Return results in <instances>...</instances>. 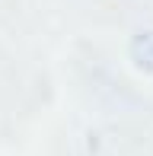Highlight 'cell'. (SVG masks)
I'll return each instance as SVG.
<instances>
[{
  "label": "cell",
  "instance_id": "6da1fadb",
  "mask_svg": "<svg viewBox=\"0 0 153 156\" xmlns=\"http://www.w3.org/2000/svg\"><path fill=\"white\" fill-rule=\"evenodd\" d=\"M131 61L137 70L153 73V29H144L131 38Z\"/></svg>",
  "mask_w": 153,
  "mask_h": 156
}]
</instances>
